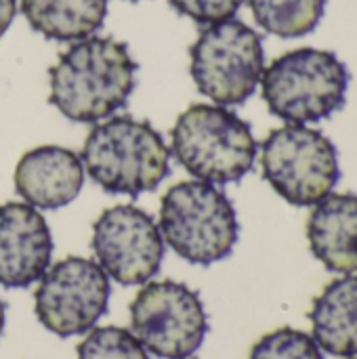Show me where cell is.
Returning <instances> with one entry per match:
<instances>
[{"label": "cell", "instance_id": "cell-10", "mask_svg": "<svg viewBox=\"0 0 357 359\" xmlns=\"http://www.w3.org/2000/svg\"><path fill=\"white\" fill-rule=\"evenodd\" d=\"M93 252L107 278L122 286H141L160 271L164 240L151 215L118 204L93 223Z\"/></svg>", "mask_w": 357, "mask_h": 359}, {"label": "cell", "instance_id": "cell-19", "mask_svg": "<svg viewBox=\"0 0 357 359\" xmlns=\"http://www.w3.org/2000/svg\"><path fill=\"white\" fill-rule=\"evenodd\" d=\"M168 2L179 15L189 17L202 25L231 19L244 4V0H168Z\"/></svg>", "mask_w": 357, "mask_h": 359}, {"label": "cell", "instance_id": "cell-6", "mask_svg": "<svg viewBox=\"0 0 357 359\" xmlns=\"http://www.w3.org/2000/svg\"><path fill=\"white\" fill-rule=\"evenodd\" d=\"M265 69L261 36L238 19L206 25L189 48V72L198 90L217 105H242Z\"/></svg>", "mask_w": 357, "mask_h": 359}, {"label": "cell", "instance_id": "cell-1", "mask_svg": "<svg viewBox=\"0 0 357 359\" xmlns=\"http://www.w3.org/2000/svg\"><path fill=\"white\" fill-rule=\"evenodd\" d=\"M137 84V61L109 36H88L48 69V101L72 122H99L124 107Z\"/></svg>", "mask_w": 357, "mask_h": 359}, {"label": "cell", "instance_id": "cell-9", "mask_svg": "<svg viewBox=\"0 0 357 359\" xmlns=\"http://www.w3.org/2000/svg\"><path fill=\"white\" fill-rule=\"evenodd\" d=\"M109 280L97 261L67 257L44 271L34 294L38 322L55 337L86 334L105 316Z\"/></svg>", "mask_w": 357, "mask_h": 359}, {"label": "cell", "instance_id": "cell-11", "mask_svg": "<svg viewBox=\"0 0 357 359\" xmlns=\"http://www.w3.org/2000/svg\"><path fill=\"white\" fill-rule=\"evenodd\" d=\"M53 236L27 202L0 204V286L27 288L50 267Z\"/></svg>", "mask_w": 357, "mask_h": 359}, {"label": "cell", "instance_id": "cell-22", "mask_svg": "<svg viewBox=\"0 0 357 359\" xmlns=\"http://www.w3.org/2000/svg\"><path fill=\"white\" fill-rule=\"evenodd\" d=\"M347 359H357V355H353V358H347Z\"/></svg>", "mask_w": 357, "mask_h": 359}, {"label": "cell", "instance_id": "cell-5", "mask_svg": "<svg viewBox=\"0 0 357 359\" xmlns=\"http://www.w3.org/2000/svg\"><path fill=\"white\" fill-rule=\"evenodd\" d=\"M162 240L187 263L213 265L227 259L240 238L231 200L206 181H181L160 202Z\"/></svg>", "mask_w": 357, "mask_h": 359}, {"label": "cell", "instance_id": "cell-4", "mask_svg": "<svg viewBox=\"0 0 357 359\" xmlns=\"http://www.w3.org/2000/svg\"><path fill=\"white\" fill-rule=\"evenodd\" d=\"M259 84L276 118L309 124L330 118L345 105L349 69L332 50L303 46L274 59Z\"/></svg>", "mask_w": 357, "mask_h": 359}, {"label": "cell", "instance_id": "cell-16", "mask_svg": "<svg viewBox=\"0 0 357 359\" xmlns=\"http://www.w3.org/2000/svg\"><path fill=\"white\" fill-rule=\"evenodd\" d=\"M248 4L255 21L278 38L311 34L326 13V0H248Z\"/></svg>", "mask_w": 357, "mask_h": 359}, {"label": "cell", "instance_id": "cell-3", "mask_svg": "<svg viewBox=\"0 0 357 359\" xmlns=\"http://www.w3.org/2000/svg\"><path fill=\"white\" fill-rule=\"evenodd\" d=\"M173 156L198 181L213 185L238 183L257 160L250 126L225 105L194 103L170 130Z\"/></svg>", "mask_w": 357, "mask_h": 359}, {"label": "cell", "instance_id": "cell-13", "mask_svg": "<svg viewBox=\"0 0 357 359\" xmlns=\"http://www.w3.org/2000/svg\"><path fill=\"white\" fill-rule=\"evenodd\" d=\"M314 257L335 273H357V196L328 194L307 219Z\"/></svg>", "mask_w": 357, "mask_h": 359}, {"label": "cell", "instance_id": "cell-8", "mask_svg": "<svg viewBox=\"0 0 357 359\" xmlns=\"http://www.w3.org/2000/svg\"><path fill=\"white\" fill-rule=\"evenodd\" d=\"M130 332L156 358H191L208 332L204 303L185 284L149 282L130 303Z\"/></svg>", "mask_w": 357, "mask_h": 359}, {"label": "cell", "instance_id": "cell-14", "mask_svg": "<svg viewBox=\"0 0 357 359\" xmlns=\"http://www.w3.org/2000/svg\"><path fill=\"white\" fill-rule=\"evenodd\" d=\"M314 341L335 358L357 355V273L330 282L309 311Z\"/></svg>", "mask_w": 357, "mask_h": 359}, {"label": "cell", "instance_id": "cell-12", "mask_svg": "<svg viewBox=\"0 0 357 359\" xmlns=\"http://www.w3.org/2000/svg\"><path fill=\"white\" fill-rule=\"evenodd\" d=\"M13 181L23 202L34 208L57 210L78 198L84 185V164L72 149L40 145L19 158Z\"/></svg>", "mask_w": 357, "mask_h": 359}, {"label": "cell", "instance_id": "cell-20", "mask_svg": "<svg viewBox=\"0 0 357 359\" xmlns=\"http://www.w3.org/2000/svg\"><path fill=\"white\" fill-rule=\"evenodd\" d=\"M17 15V0H0V38Z\"/></svg>", "mask_w": 357, "mask_h": 359}, {"label": "cell", "instance_id": "cell-17", "mask_svg": "<svg viewBox=\"0 0 357 359\" xmlns=\"http://www.w3.org/2000/svg\"><path fill=\"white\" fill-rule=\"evenodd\" d=\"M76 359H149L137 337L118 326L90 328L76 347Z\"/></svg>", "mask_w": 357, "mask_h": 359}, {"label": "cell", "instance_id": "cell-7", "mask_svg": "<svg viewBox=\"0 0 357 359\" xmlns=\"http://www.w3.org/2000/svg\"><path fill=\"white\" fill-rule=\"evenodd\" d=\"M261 170L271 189L292 206H314L341 179L339 151L320 130L286 124L261 145Z\"/></svg>", "mask_w": 357, "mask_h": 359}, {"label": "cell", "instance_id": "cell-2", "mask_svg": "<svg viewBox=\"0 0 357 359\" xmlns=\"http://www.w3.org/2000/svg\"><path fill=\"white\" fill-rule=\"evenodd\" d=\"M80 160L84 172L107 194L154 191L170 170V149L147 122L114 116L90 128Z\"/></svg>", "mask_w": 357, "mask_h": 359}, {"label": "cell", "instance_id": "cell-18", "mask_svg": "<svg viewBox=\"0 0 357 359\" xmlns=\"http://www.w3.org/2000/svg\"><path fill=\"white\" fill-rule=\"evenodd\" d=\"M248 359H324V353L314 337L284 326L259 339Z\"/></svg>", "mask_w": 357, "mask_h": 359}, {"label": "cell", "instance_id": "cell-21", "mask_svg": "<svg viewBox=\"0 0 357 359\" xmlns=\"http://www.w3.org/2000/svg\"><path fill=\"white\" fill-rule=\"evenodd\" d=\"M4 320H6V307H4V303H2V299H0V337H2V332H4Z\"/></svg>", "mask_w": 357, "mask_h": 359}, {"label": "cell", "instance_id": "cell-23", "mask_svg": "<svg viewBox=\"0 0 357 359\" xmlns=\"http://www.w3.org/2000/svg\"><path fill=\"white\" fill-rule=\"evenodd\" d=\"M185 359H189V358H185Z\"/></svg>", "mask_w": 357, "mask_h": 359}, {"label": "cell", "instance_id": "cell-15", "mask_svg": "<svg viewBox=\"0 0 357 359\" xmlns=\"http://www.w3.org/2000/svg\"><path fill=\"white\" fill-rule=\"evenodd\" d=\"M21 13L44 38L76 42L103 25L107 0H21Z\"/></svg>", "mask_w": 357, "mask_h": 359}]
</instances>
